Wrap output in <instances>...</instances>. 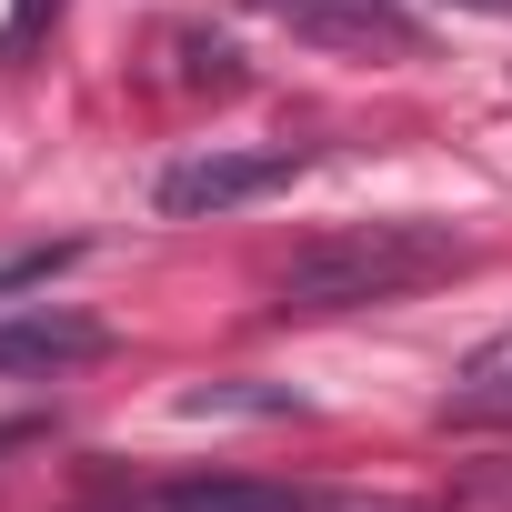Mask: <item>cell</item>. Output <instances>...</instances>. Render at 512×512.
<instances>
[{"mask_svg":"<svg viewBox=\"0 0 512 512\" xmlns=\"http://www.w3.org/2000/svg\"><path fill=\"white\" fill-rule=\"evenodd\" d=\"M442 422H512V372H472V382L442 402Z\"/></svg>","mask_w":512,"mask_h":512,"instance_id":"5b68a950","label":"cell"},{"mask_svg":"<svg viewBox=\"0 0 512 512\" xmlns=\"http://www.w3.org/2000/svg\"><path fill=\"white\" fill-rule=\"evenodd\" d=\"M462 262H472V241H462V231H442V221H352V231L302 241L292 262L272 272V312H282V322L382 312V302H412V292L452 282Z\"/></svg>","mask_w":512,"mask_h":512,"instance_id":"6da1fadb","label":"cell"},{"mask_svg":"<svg viewBox=\"0 0 512 512\" xmlns=\"http://www.w3.org/2000/svg\"><path fill=\"white\" fill-rule=\"evenodd\" d=\"M292 512H422V502H372V492H302Z\"/></svg>","mask_w":512,"mask_h":512,"instance_id":"ba28073f","label":"cell"},{"mask_svg":"<svg viewBox=\"0 0 512 512\" xmlns=\"http://www.w3.org/2000/svg\"><path fill=\"white\" fill-rule=\"evenodd\" d=\"M452 512H512V462H482V472L452 492Z\"/></svg>","mask_w":512,"mask_h":512,"instance_id":"8992f818","label":"cell"},{"mask_svg":"<svg viewBox=\"0 0 512 512\" xmlns=\"http://www.w3.org/2000/svg\"><path fill=\"white\" fill-rule=\"evenodd\" d=\"M61 262H71V241H61V251H21V262H0V292H31V282H51Z\"/></svg>","mask_w":512,"mask_h":512,"instance_id":"52a82bcc","label":"cell"},{"mask_svg":"<svg viewBox=\"0 0 512 512\" xmlns=\"http://www.w3.org/2000/svg\"><path fill=\"white\" fill-rule=\"evenodd\" d=\"M101 322L71 312V302H31V312H0V372H71V362H101Z\"/></svg>","mask_w":512,"mask_h":512,"instance_id":"277c9868","label":"cell"},{"mask_svg":"<svg viewBox=\"0 0 512 512\" xmlns=\"http://www.w3.org/2000/svg\"><path fill=\"white\" fill-rule=\"evenodd\" d=\"M472 11H512V0H472Z\"/></svg>","mask_w":512,"mask_h":512,"instance_id":"9c48e42d","label":"cell"},{"mask_svg":"<svg viewBox=\"0 0 512 512\" xmlns=\"http://www.w3.org/2000/svg\"><path fill=\"white\" fill-rule=\"evenodd\" d=\"M302 492L292 482H262V472H151V482H111L91 492L81 512H292Z\"/></svg>","mask_w":512,"mask_h":512,"instance_id":"3957f363","label":"cell"},{"mask_svg":"<svg viewBox=\"0 0 512 512\" xmlns=\"http://www.w3.org/2000/svg\"><path fill=\"white\" fill-rule=\"evenodd\" d=\"M302 171V151H282V141H211V151H191V161H171L161 171V221H221V211H241V201H262V191H282Z\"/></svg>","mask_w":512,"mask_h":512,"instance_id":"7a4b0ae2","label":"cell"}]
</instances>
